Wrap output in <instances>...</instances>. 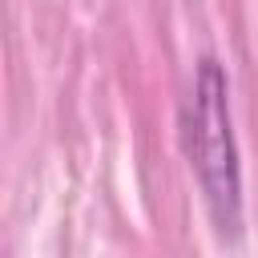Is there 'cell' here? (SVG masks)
Here are the masks:
<instances>
[{
	"instance_id": "6da1fadb",
	"label": "cell",
	"mask_w": 258,
	"mask_h": 258,
	"mask_svg": "<svg viewBox=\"0 0 258 258\" xmlns=\"http://www.w3.org/2000/svg\"><path fill=\"white\" fill-rule=\"evenodd\" d=\"M185 153L218 230L234 238L242 230V173H238V145L230 129L226 73L218 69V60L198 64L194 101L185 109Z\"/></svg>"
}]
</instances>
